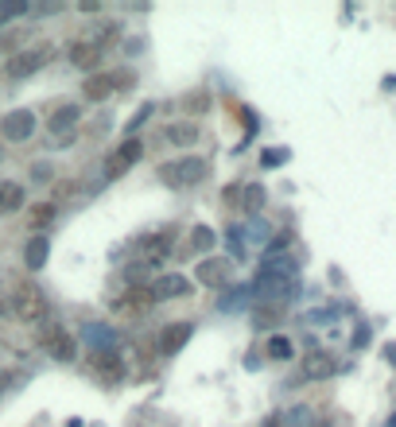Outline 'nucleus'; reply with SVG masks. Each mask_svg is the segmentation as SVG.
Masks as SVG:
<instances>
[{
    "label": "nucleus",
    "mask_w": 396,
    "mask_h": 427,
    "mask_svg": "<svg viewBox=\"0 0 396 427\" xmlns=\"http://www.w3.org/2000/svg\"><path fill=\"white\" fill-rule=\"evenodd\" d=\"M117 35H121V28H117V23H105V28L97 31V35L89 39V43H94V47H101V43H109V39H117Z\"/></svg>",
    "instance_id": "nucleus-31"
},
{
    "label": "nucleus",
    "mask_w": 396,
    "mask_h": 427,
    "mask_svg": "<svg viewBox=\"0 0 396 427\" xmlns=\"http://www.w3.org/2000/svg\"><path fill=\"white\" fill-rule=\"evenodd\" d=\"M334 373H338V361L326 350H307V357H303V377L307 381H326Z\"/></svg>",
    "instance_id": "nucleus-12"
},
{
    "label": "nucleus",
    "mask_w": 396,
    "mask_h": 427,
    "mask_svg": "<svg viewBox=\"0 0 396 427\" xmlns=\"http://www.w3.org/2000/svg\"><path fill=\"white\" fill-rule=\"evenodd\" d=\"M198 136H202V128H198L194 121H175V125H167V140L175 148H191V144H198Z\"/></svg>",
    "instance_id": "nucleus-20"
},
{
    "label": "nucleus",
    "mask_w": 396,
    "mask_h": 427,
    "mask_svg": "<svg viewBox=\"0 0 396 427\" xmlns=\"http://www.w3.org/2000/svg\"><path fill=\"white\" fill-rule=\"evenodd\" d=\"M152 113H155V105H152V101H144V105H140V109H136V113H132V117H128V125H125V133H128V140H132V136H136V133H140V128H144V125H148V121H152Z\"/></svg>",
    "instance_id": "nucleus-27"
},
{
    "label": "nucleus",
    "mask_w": 396,
    "mask_h": 427,
    "mask_svg": "<svg viewBox=\"0 0 396 427\" xmlns=\"http://www.w3.org/2000/svg\"><path fill=\"white\" fill-rule=\"evenodd\" d=\"M268 233H272V229H268V221H264V218H245V226H237V237H241V245L249 253L260 249V245L268 241Z\"/></svg>",
    "instance_id": "nucleus-15"
},
{
    "label": "nucleus",
    "mask_w": 396,
    "mask_h": 427,
    "mask_svg": "<svg viewBox=\"0 0 396 427\" xmlns=\"http://www.w3.org/2000/svg\"><path fill=\"white\" fill-rule=\"evenodd\" d=\"M82 109L78 105H59V109L51 113V121H47V128H51V136H62V133H74V125H78Z\"/></svg>",
    "instance_id": "nucleus-18"
},
{
    "label": "nucleus",
    "mask_w": 396,
    "mask_h": 427,
    "mask_svg": "<svg viewBox=\"0 0 396 427\" xmlns=\"http://www.w3.org/2000/svg\"><path fill=\"white\" fill-rule=\"evenodd\" d=\"M229 272H233V260L226 257H202L194 268V284H206V287H226L229 284Z\"/></svg>",
    "instance_id": "nucleus-6"
},
{
    "label": "nucleus",
    "mask_w": 396,
    "mask_h": 427,
    "mask_svg": "<svg viewBox=\"0 0 396 427\" xmlns=\"http://www.w3.org/2000/svg\"><path fill=\"white\" fill-rule=\"evenodd\" d=\"M152 292H155V299H187L194 292V280H187L183 272H167L152 284Z\"/></svg>",
    "instance_id": "nucleus-11"
},
{
    "label": "nucleus",
    "mask_w": 396,
    "mask_h": 427,
    "mask_svg": "<svg viewBox=\"0 0 396 427\" xmlns=\"http://www.w3.org/2000/svg\"><path fill=\"white\" fill-rule=\"evenodd\" d=\"M152 303H155L152 284H128V292L113 303V311H121V315H144V311H152Z\"/></svg>",
    "instance_id": "nucleus-7"
},
{
    "label": "nucleus",
    "mask_w": 396,
    "mask_h": 427,
    "mask_svg": "<svg viewBox=\"0 0 396 427\" xmlns=\"http://www.w3.org/2000/svg\"><path fill=\"white\" fill-rule=\"evenodd\" d=\"M210 94H206V89H194V94H187L183 97V113L187 117H202V113H210Z\"/></svg>",
    "instance_id": "nucleus-25"
},
{
    "label": "nucleus",
    "mask_w": 396,
    "mask_h": 427,
    "mask_svg": "<svg viewBox=\"0 0 396 427\" xmlns=\"http://www.w3.org/2000/svg\"><path fill=\"white\" fill-rule=\"evenodd\" d=\"M55 218H59V206H55V202H35V206H28V221H31L35 229L51 226Z\"/></svg>",
    "instance_id": "nucleus-24"
},
{
    "label": "nucleus",
    "mask_w": 396,
    "mask_h": 427,
    "mask_svg": "<svg viewBox=\"0 0 396 427\" xmlns=\"http://www.w3.org/2000/svg\"><path fill=\"white\" fill-rule=\"evenodd\" d=\"M43 342H47V354H51L55 361H74V354H78V342H74L62 326H55V323L43 331Z\"/></svg>",
    "instance_id": "nucleus-9"
},
{
    "label": "nucleus",
    "mask_w": 396,
    "mask_h": 427,
    "mask_svg": "<svg viewBox=\"0 0 396 427\" xmlns=\"http://www.w3.org/2000/svg\"><path fill=\"white\" fill-rule=\"evenodd\" d=\"M287 160V148H268V152H264V167H280V163Z\"/></svg>",
    "instance_id": "nucleus-32"
},
{
    "label": "nucleus",
    "mask_w": 396,
    "mask_h": 427,
    "mask_svg": "<svg viewBox=\"0 0 396 427\" xmlns=\"http://www.w3.org/2000/svg\"><path fill=\"white\" fill-rule=\"evenodd\" d=\"M89 365H94L97 373H105V377H121V373H125V357H121V350H101V354H89Z\"/></svg>",
    "instance_id": "nucleus-19"
},
{
    "label": "nucleus",
    "mask_w": 396,
    "mask_h": 427,
    "mask_svg": "<svg viewBox=\"0 0 396 427\" xmlns=\"http://www.w3.org/2000/svg\"><path fill=\"white\" fill-rule=\"evenodd\" d=\"M51 55H55L51 43H35V47H28V51H16L12 59L4 62V74H8V78H31L35 70L47 67Z\"/></svg>",
    "instance_id": "nucleus-3"
},
{
    "label": "nucleus",
    "mask_w": 396,
    "mask_h": 427,
    "mask_svg": "<svg viewBox=\"0 0 396 427\" xmlns=\"http://www.w3.org/2000/svg\"><path fill=\"white\" fill-rule=\"evenodd\" d=\"M82 342H89V354H101V350H121V334L109 323H86L82 326Z\"/></svg>",
    "instance_id": "nucleus-8"
},
{
    "label": "nucleus",
    "mask_w": 396,
    "mask_h": 427,
    "mask_svg": "<svg viewBox=\"0 0 396 427\" xmlns=\"http://www.w3.org/2000/svg\"><path fill=\"white\" fill-rule=\"evenodd\" d=\"M0 136H4L8 144H23L35 136V113L31 109H12L0 117Z\"/></svg>",
    "instance_id": "nucleus-5"
},
{
    "label": "nucleus",
    "mask_w": 396,
    "mask_h": 427,
    "mask_svg": "<svg viewBox=\"0 0 396 427\" xmlns=\"http://www.w3.org/2000/svg\"><path fill=\"white\" fill-rule=\"evenodd\" d=\"M260 427H284V423H280V416H268V420H264Z\"/></svg>",
    "instance_id": "nucleus-33"
},
{
    "label": "nucleus",
    "mask_w": 396,
    "mask_h": 427,
    "mask_svg": "<svg viewBox=\"0 0 396 427\" xmlns=\"http://www.w3.org/2000/svg\"><path fill=\"white\" fill-rule=\"evenodd\" d=\"M191 338H194V323H167L155 342H160V354H179Z\"/></svg>",
    "instance_id": "nucleus-10"
},
{
    "label": "nucleus",
    "mask_w": 396,
    "mask_h": 427,
    "mask_svg": "<svg viewBox=\"0 0 396 427\" xmlns=\"http://www.w3.org/2000/svg\"><path fill=\"white\" fill-rule=\"evenodd\" d=\"M284 315H287L284 303H260V307L253 311V326H257V331H268V326H276Z\"/></svg>",
    "instance_id": "nucleus-22"
},
{
    "label": "nucleus",
    "mask_w": 396,
    "mask_h": 427,
    "mask_svg": "<svg viewBox=\"0 0 396 427\" xmlns=\"http://www.w3.org/2000/svg\"><path fill=\"white\" fill-rule=\"evenodd\" d=\"M16 210H23V183L4 179L0 183V214H16Z\"/></svg>",
    "instance_id": "nucleus-21"
},
{
    "label": "nucleus",
    "mask_w": 396,
    "mask_h": 427,
    "mask_svg": "<svg viewBox=\"0 0 396 427\" xmlns=\"http://www.w3.org/2000/svg\"><path fill=\"white\" fill-rule=\"evenodd\" d=\"M226 241H229V257H233V260H245V257H249V249H245L241 237H237V226L226 233Z\"/></svg>",
    "instance_id": "nucleus-30"
},
{
    "label": "nucleus",
    "mask_w": 396,
    "mask_h": 427,
    "mask_svg": "<svg viewBox=\"0 0 396 427\" xmlns=\"http://www.w3.org/2000/svg\"><path fill=\"white\" fill-rule=\"evenodd\" d=\"M12 311H16V318H23V323H43L51 307H47L43 287L31 284V280H23L20 287H16V295H12Z\"/></svg>",
    "instance_id": "nucleus-2"
},
{
    "label": "nucleus",
    "mask_w": 396,
    "mask_h": 427,
    "mask_svg": "<svg viewBox=\"0 0 396 427\" xmlns=\"http://www.w3.org/2000/svg\"><path fill=\"white\" fill-rule=\"evenodd\" d=\"M264 354H268L272 361H287V357L295 354V350H292V338H284V334H272V338L264 342Z\"/></svg>",
    "instance_id": "nucleus-26"
},
{
    "label": "nucleus",
    "mask_w": 396,
    "mask_h": 427,
    "mask_svg": "<svg viewBox=\"0 0 396 427\" xmlns=\"http://www.w3.org/2000/svg\"><path fill=\"white\" fill-rule=\"evenodd\" d=\"M144 155V140L140 136H132V140H125V144H117L109 155H105V183H113V179H121L125 171L132 167V163Z\"/></svg>",
    "instance_id": "nucleus-4"
},
{
    "label": "nucleus",
    "mask_w": 396,
    "mask_h": 427,
    "mask_svg": "<svg viewBox=\"0 0 396 427\" xmlns=\"http://www.w3.org/2000/svg\"><path fill=\"white\" fill-rule=\"evenodd\" d=\"M70 62L78 70H86V74H97V62H101V47H94L89 39H78V43L70 47Z\"/></svg>",
    "instance_id": "nucleus-14"
},
{
    "label": "nucleus",
    "mask_w": 396,
    "mask_h": 427,
    "mask_svg": "<svg viewBox=\"0 0 396 427\" xmlns=\"http://www.w3.org/2000/svg\"><path fill=\"white\" fill-rule=\"evenodd\" d=\"M23 12H31V4H28V0H16V4H0V23L16 20V16H23Z\"/></svg>",
    "instance_id": "nucleus-29"
},
{
    "label": "nucleus",
    "mask_w": 396,
    "mask_h": 427,
    "mask_svg": "<svg viewBox=\"0 0 396 427\" xmlns=\"http://www.w3.org/2000/svg\"><path fill=\"white\" fill-rule=\"evenodd\" d=\"M264 187L260 183H241V194H237V206H241V214L245 218H257L260 214V206H264Z\"/></svg>",
    "instance_id": "nucleus-17"
},
{
    "label": "nucleus",
    "mask_w": 396,
    "mask_h": 427,
    "mask_svg": "<svg viewBox=\"0 0 396 427\" xmlns=\"http://www.w3.org/2000/svg\"><path fill=\"white\" fill-rule=\"evenodd\" d=\"M214 245H218V233H214L210 226H194L191 237H187V249L191 253H210Z\"/></svg>",
    "instance_id": "nucleus-23"
},
{
    "label": "nucleus",
    "mask_w": 396,
    "mask_h": 427,
    "mask_svg": "<svg viewBox=\"0 0 396 427\" xmlns=\"http://www.w3.org/2000/svg\"><path fill=\"white\" fill-rule=\"evenodd\" d=\"M210 160H202V155H179L175 163H163L155 175H160V183L167 187H198L210 179Z\"/></svg>",
    "instance_id": "nucleus-1"
},
{
    "label": "nucleus",
    "mask_w": 396,
    "mask_h": 427,
    "mask_svg": "<svg viewBox=\"0 0 396 427\" xmlns=\"http://www.w3.org/2000/svg\"><path fill=\"white\" fill-rule=\"evenodd\" d=\"M117 89V74H86V82H82V94H86V101H105V97Z\"/></svg>",
    "instance_id": "nucleus-13"
},
{
    "label": "nucleus",
    "mask_w": 396,
    "mask_h": 427,
    "mask_svg": "<svg viewBox=\"0 0 396 427\" xmlns=\"http://www.w3.org/2000/svg\"><path fill=\"white\" fill-rule=\"evenodd\" d=\"M47 257H51V241H47L43 233L23 245V265H28V272H39V268L47 265Z\"/></svg>",
    "instance_id": "nucleus-16"
},
{
    "label": "nucleus",
    "mask_w": 396,
    "mask_h": 427,
    "mask_svg": "<svg viewBox=\"0 0 396 427\" xmlns=\"http://www.w3.org/2000/svg\"><path fill=\"white\" fill-rule=\"evenodd\" d=\"M280 423H284V427H311V423H315V416H311L307 404H295L287 416H280Z\"/></svg>",
    "instance_id": "nucleus-28"
}]
</instances>
